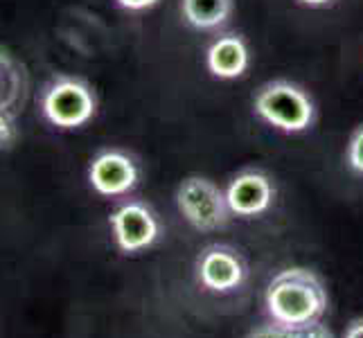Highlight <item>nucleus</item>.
<instances>
[{"instance_id": "14", "label": "nucleus", "mask_w": 363, "mask_h": 338, "mask_svg": "<svg viewBox=\"0 0 363 338\" xmlns=\"http://www.w3.org/2000/svg\"><path fill=\"white\" fill-rule=\"evenodd\" d=\"M16 137V129H14V120L7 111L0 108V149H7Z\"/></svg>"}, {"instance_id": "6", "label": "nucleus", "mask_w": 363, "mask_h": 338, "mask_svg": "<svg viewBox=\"0 0 363 338\" xmlns=\"http://www.w3.org/2000/svg\"><path fill=\"white\" fill-rule=\"evenodd\" d=\"M108 228L113 235V244L122 255H140L154 248L162 235L158 215L138 198L120 203L108 215Z\"/></svg>"}, {"instance_id": "17", "label": "nucleus", "mask_w": 363, "mask_h": 338, "mask_svg": "<svg viewBox=\"0 0 363 338\" xmlns=\"http://www.w3.org/2000/svg\"><path fill=\"white\" fill-rule=\"evenodd\" d=\"M300 5H305V7H311V9H320V7H328L332 5L334 0H298Z\"/></svg>"}, {"instance_id": "1", "label": "nucleus", "mask_w": 363, "mask_h": 338, "mask_svg": "<svg viewBox=\"0 0 363 338\" xmlns=\"http://www.w3.org/2000/svg\"><path fill=\"white\" fill-rule=\"evenodd\" d=\"M264 316L286 327H309L330 311V289L323 275L307 266L280 269L264 286Z\"/></svg>"}, {"instance_id": "7", "label": "nucleus", "mask_w": 363, "mask_h": 338, "mask_svg": "<svg viewBox=\"0 0 363 338\" xmlns=\"http://www.w3.org/2000/svg\"><path fill=\"white\" fill-rule=\"evenodd\" d=\"M275 196H278V190H275L273 179L257 167L237 171L226 185L230 212L233 217L240 219H257L267 215L275 203Z\"/></svg>"}, {"instance_id": "8", "label": "nucleus", "mask_w": 363, "mask_h": 338, "mask_svg": "<svg viewBox=\"0 0 363 338\" xmlns=\"http://www.w3.org/2000/svg\"><path fill=\"white\" fill-rule=\"evenodd\" d=\"M89 183L93 192L104 198L127 196L140 183V167L129 154L120 149H106L91 160Z\"/></svg>"}, {"instance_id": "4", "label": "nucleus", "mask_w": 363, "mask_h": 338, "mask_svg": "<svg viewBox=\"0 0 363 338\" xmlns=\"http://www.w3.org/2000/svg\"><path fill=\"white\" fill-rule=\"evenodd\" d=\"M250 266L240 248L230 244H210L194 259V280L206 293L233 295L248 284Z\"/></svg>"}, {"instance_id": "16", "label": "nucleus", "mask_w": 363, "mask_h": 338, "mask_svg": "<svg viewBox=\"0 0 363 338\" xmlns=\"http://www.w3.org/2000/svg\"><path fill=\"white\" fill-rule=\"evenodd\" d=\"M339 338H363V316H357L350 320Z\"/></svg>"}, {"instance_id": "2", "label": "nucleus", "mask_w": 363, "mask_h": 338, "mask_svg": "<svg viewBox=\"0 0 363 338\" xmlns=\"http://www.w3.org/2000/svg\"><path fill=\"white\" fill-rule=\"evenodd\" d=\"M253 113L271 129L298 135L314 127L316 104L311 95L289 79H271L253 95Z\"/></svg>"}, {"instance_id": "15", "label": "nucleus", "mask_w": 363, "mask_h": 338, "mask_svg": "<svg viewBox=\"0 0 363 338\" xmlns=\"http://www.w3.org/2000/svg\"><path fill=\"white\" fill-rule=\"evenodd\" d=\"M160 3V0H116V5L127 11H147Z\"/></svg>"}, {"instance_id": "12", "label": "nucleus", "mask_w": 363, "mask_h": 338, "mask_svg": "<svg viewBox=\"0 0 363 338\" xmlns=\"http://www.w3.org/2000/svg\"><path fill=\"white\" fill-rule=\"evenodd\" d=\"M244 338H336L334 332L325 325V320L309 325V327H286V325L264 320L250 327Z\"/></svg>"}, {"instance_id": "11", "label": "nucleus", "mask_w": 363, "mask_h": 338, "mask_svg": "<svg viewBox=\"0 0 363 338\" xmlns=\"http://www.w3.org/2000/svg\"><path fill=\"white\" fill-rule=\"evenodd\" d=\"M25 91H28V77L18 61L7 50L0 47V108L14 111L23 104Z\"/></svg>"}, {"instance_id": "10", "label": "nucleus", "mask_w": 363, "mask_h": 338, "mask_svg": "<svg viewBox=\"0 0 363 338\" xmlns=\"http://www.w3.org/2000/svg\"><path fill=\"white\" fill-rule=\"evenodd\" d=\"M183 21L199 32L223 28L235 11V0H181Z\"/></svg>"}, {"instance_id": "13", "label": "nucleus", "mask_w": 363, "mask_h": 338, "mask_svg": "<svg viewBox=\"0 0 363 338\" xmlns=\"http://www.w3.org/2000/svg\"><path fill=\"white\" fill-rule=\"evenodd\" d=\"M345 165L357 176H363V124L350 133V140L345 145Z\"/></svg>"}, {"instance_id": "9", "label": "nucleus", "mask_w": 363, "mask_h": 338, "mask_svg": "<svg viewBox=\"0 0 363 338\" xmlns=\"http://www.w3.org/2000/svg\"><path fill=\"white\" fill-rule=\"evenodd\" d=\"M206 68L215 79H240L250 68V47L242 34H221L206 50Z\"/></svg>"}, {"instance_id": "5", "label": "nucleus", "mask_w": 363, "mask_h": 338, "mask_svg": "<svg viewBox=\"0 0 363 338\" xmlns=\"http://www.w3.org/2000/svg\"><path fill=\"white\" fill-rule=\"evenodd\" d=\"M41 111L52 127L72 131L95 118L97 99L86 81L74 77H57L41 97Z\"/></svg>"}, {"instance_id": "3", "label": "nucleus", "mask_w": 363, "mask_h": 338, "mask_svg": "<svg viewBox=\"0 0 363 338\" xmlns=\"http://www.w3.org/2000/svg\"><path fill=\"white\" fill-rule=\"evenodd\" d=\"M179 215L196 232H219L226 230L233 212L226 198V190L201 174L185 176L174 194Z\"/></svg>"}]
</instances>
